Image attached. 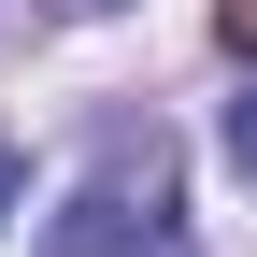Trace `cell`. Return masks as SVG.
I'll use <instances>...</instances> for the list:
<instances>
[{
    "mask_svg": "<svg viewBox=\"0 0 257 257\" xmlns=\"http://www.w3.org/2000/svg\"><path fill=\"white\" fill-rule=\"evenodd\" d=\"M229 157H243V172H257V86H243V100H229Z\"/></svg>",
    "mask_w": 257,
    "mask_h": 257,
    "instance_id": "3957f363",
    "label": "cell"
},
{
    "mask_svg": "<svg viewBox=\"0 0 257 257\" xmlns=\"http://www.w3.org/2000/svg\"><path fill=\"white\" fill-rule=\"evenodd\" d=\"M214 43H229L243 72H257V0H214Z\"/></svg>",
    "mask_w": 257,
    "mask_h": 257,
    "instance_id": "7a4b0ae2",
    "label": "cell"
},
{
    "mask_svg": "<svg viewBox=\"0 0 257 257\" xmlns=\"http://www.w3.org/2000/svg\"><path fill=\"white\" fill-rule=\"evenodd\" d=\"M15 200H29V157H15V143H0V214H15Z\"/></svg>",
    "mask_w": 257,
    "mask_h": 257,
    "instance_id": "277c9868",
    "label": "cell"
},
{
    "mask_svg": "<svg viewBox=\"0 0 257 257\" xmlns=\"http://www.w3.org/2000/svg\"><path fill=\"white\" fill-rule=\"evenodd\" d=\"M172 214H186V200H172V157H157V128H143V143H114L100 172L72 186V214H57L43 243H57V257H186Z\"/></svg>",
    "mask_w": 257,
    "mask_h": 257,
    "instance_id": "6da1fadb",
    "label": "cell"
}]
</instances>
